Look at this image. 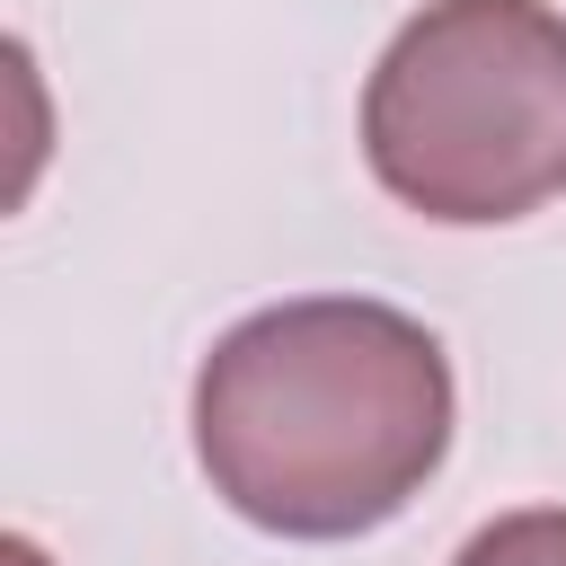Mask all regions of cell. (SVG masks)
I'll use <instances>...</instances> for the list:
<instances>
[{"mask_svg":"<svg viewBox=\"0 0 566 566\" xmlns=\"http://www.w3.org/2000/svg\"><path fill=\"white\" fill-rule=\"evenodd\" d=\"M371 177L442 221L486 230L566 195V18L548 0H424L363 88Z\"/></svg>","mask_w":566,"mask_h":566,"instance_id":"cell-2","label":"cell"},{"mask_svg":"<svg viewBox=\"0 0 566 566\" xmlns=\"http://www.w3.org/2000/svg\"><path fill=\"white\" fill-rule=\"evenodd\" d=\"M451 566H566V504H531V513L469 531V548Z\"/></svg>","mask_w":566,"mask_h":566,"instance_id":"cell-3","label":"cell"},{"mask_svg":"<svg viewBox=\"0 0 566 566\" xmlns=\"http://www.w3.org/2000/svg\"><path fill=\"white\" fill-rule=\"evenodd\" d=\"M451 451V363L424 318L354 292L239 318L195 371V460L274 539L398 522Z\"/></svg>","mask_w":566,"mask_h":566,"instance_id":"cell-1","label":"cell"}]
</instances>
